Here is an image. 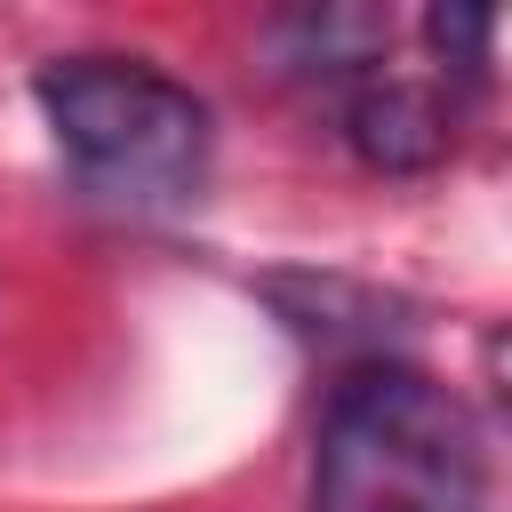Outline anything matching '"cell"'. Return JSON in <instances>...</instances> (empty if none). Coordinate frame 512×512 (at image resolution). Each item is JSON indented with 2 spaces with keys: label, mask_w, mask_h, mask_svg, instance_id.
I'll return each mask as SVG.
<instances>
[{
  "label": "cell",
  "mask_w": 512,
  "mask_h": 512,
  "mask_svg": "<svg viewBox=\"0 0 512 512\" xmlns=\"http://www.w3.org/2000/svg\"><path fill=\"white\" fill-rule=\"evenodd\" d=\"M312 512H488L472 408L440 376L368 352L328 384L312 432Z\"/></svg>",
  "instance_id": "1"
},
{
  "label": "cell",
  "mask_w": 512,
  "mask_h": 512,
  "mask_svg": "<svg viewBox=\"0 0 512 512\" xmlns=\"http://www.w3.org/2000/svg\"><path fill=\"white\" fill-rule=\"evenodd\" d=\"M56 152L120 208H176L208 176V104L136 56H56L32 80Z\"/></svg>",
  "instance_id": "2"
},
{
  "label": "cell",
  "mask_w": 512,
  "mask_h": 512,
  "mask_svg": "<svg viewBox=\"0 0 512 512\" xmlns=\"http://www.w3.org/2000/svg\"><path fill=\"white\" fill-rule=\"evenodd\" d=\"M344 136L368 168L384 176H416L432 168L448 144H456V104L432 88V80H408V72H360L352 104H344Z\"/></svg>",
  "instance_id": "3"
},
{
  "label": "cell",
  "mask_w": 512,
  "mask_h": 512,
  "mask_svg": "<svg viewBox=\"0 0 512 512\" xmlns=\"http://www.w3.org/2000/svg\"><path fill=\"white\" fill-rule=\"evenodd\" d=\"M488 32H496V16H480V8H432L424 16V40L456 64V72H480L488 64ZM440 64V72H448Z\"/></svg>",
  "instance_id": "4"
}]
</instances>
